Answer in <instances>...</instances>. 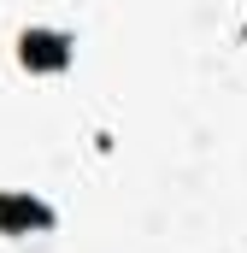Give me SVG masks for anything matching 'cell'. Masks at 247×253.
Returning a JSON list of instances; mask_svg holds the SVG:
<instances>
[{"mask_svg": "<svg viewBox=\"0 0 247 253\" xmlns=\"http://www.w3.org/2000/svg\"><path fill=\"white\" fill-rule=\"evenodd\" d=\"M53 224H59V212H53L41 194L0 189V236H41V230H53Z\"/></svg>", "mask_w": 247, "mask_h": 253, "instance_id": "cell-2", "label": "cell"}, {"mask_svg": "<svg viewBox=\"0 0 247 253\" xmlns=\"http://www.w3.org/2000/svg\"><path fill=\"white\" fill-rule=\"evenodd\" d=\"M71 59H77V36H71V30L30 24V30L18 36V65L36 71V77H59V71H71Z\"/></svg>", "mask_w": 247, "mask_h": 253, "instance_id": "cell-1", "label": "cell"}]
</instances>
